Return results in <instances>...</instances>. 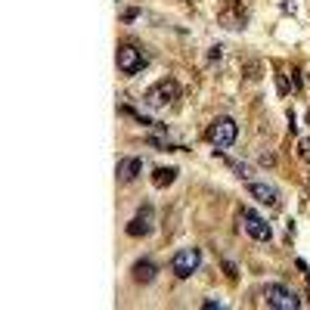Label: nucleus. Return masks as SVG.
I'll use <instances>...</instances> for the list:
<instances>
[{
  "label": "nucleus",
  "mask_w": 310,
  "mask_h": 310,
  "mask_svg": "<svg viewBox=\"0 0 310 310\" xmlns=\"http://www.w3.org/2000/svg\"><path fill=\"white\" fill-rule=\"evenodd\" d=\"M174 180H177V168H158V171H155V177H152L155 186H171Z\"/></svg>",
  "instance_id": "nucleus-11"
},
{
  "label": "nucleus",
  "mask_w": 310,
  "mask_h": 310,
  "mask_svg": "<svg viewBox=\"0 0 310 310\" xmlns=\"http://www.w3.org/2000/svg\"><path fill=\"white\" fill-rule=\"evenodd\" d=\"M239 137V124L230 118V115H220V118L211 121V128H208V140L214 143L217 149H230L232 143H236Z\"/></svg>",
  "instance_id": "nucleus-1"
},
{
  "label": "nucleus",
  "mask_w": 310,
  "mask_h": 310,
  "mask_svg": "<svg viewBox=\"0 0 310 310\" xmlns=\"http://www.w3.org/2000/svg\"><path fill=\"white\" fill-rule=\"evenodd\" d=\"M264 298H267V307H273V310H298L301 307V298L283 283H267Z\"/></svg>",
  "instance_id": "nucleus-2"
},
{
  "label": "nucleus",
  "mask_w": 310,
  "mask_h": 310,
  "mask_svg": "<svg viewBox=\"0 0 310 310\" xmlns=\"http://www.w3.org/2000/svg\"><path fill=\"white\" fill-rule=\"evenodd\" d=\"M115 62H118V72L121 75H137L143 65H146V56H143L140 47L124 44V47H118V53H115Z\"/></svg>",
  "instance_id": "nucleus-4"
},
{
  "label": "nucleus",
  "mask_w": 310,
  "mask_h": 310,
  "mask_svg": "<svg viewBox=\"0 0 310 310\" xmlns=\"http://www.w3.org/2000/svg\"><path fill=\"white\" fill-rule=\"evenodd\" d=\"M224 270H227V276H239L236 273V264H230V260H224Z\"/></svg>",
  "instance_id": "nucleus-13"
},
{
  "label": "nucleus",
  "mask_w": 310,
  "mask_h": 310,
  "mask_svg": "<svg viewBox=\"0 0 310 310\" xmlns=\"http://www.w3.org/2000/svg\"><path fill=\"white\" fill-rule=\"evenodd\" d=\"M208 56H211V59H220V56H224V47H211Z\"/></svg>",
  "instance_id": "nucleus-14"
},
{
  "label": "nucleus",
  "mask_w": 310,
  "mask_h": 310,
  "mask_svg": "<svg viewBox=\"0 0 310 310\" xmlns=\"http://www.w3.org/2000/svg\"><path fill=\"white\" fill-rule=\"evenodd\" d=\"M245 72H248V78H260V75H258V62H251V65H245Z\"/></svg>",
  "instance_id": "nucleus-12"
},
{
  "label": "nucleus",
  "mask_w": 310,
  "mask_h": 310,
  "mask_svg": "<svg viewBox=\"0 0 310 310\" xmlns=\"http://www.w3.org/2000/svg\"><path fill=\"white\" fill-rule=\"evenodd\" d=\"M155 273H158V267H155L149 258H146V260H137V264H133V279H137V283H152Z\"/></svg>",
  "instance_id": "nucleus-10"
},
{
  "label": "nucleus",
  "mask_w": 310,
  "mask_h": 310,
  "mask_svg": "<svg viewBox=\"0 0 310 310\" xmlns=\"http://www.w3.org/2000/svg\"><path fill=\"white\" fill-rule=\"evenodd\" d=\"M177 93H180L177 81L164 78V81H158L155 87H149V90H146V96H143V103H146L149 109H161V105H168L171 100H177Z\"/></svg>",
  "instance_id": "nucleus-3"
},
{
  "label": "nucleus",
  "mask_w": 310,
  "mask_h": 310,
  "mask_svg": "<svg viewBox=\"0 0 310 310\" xmlns=\"http://www.w3.org/2000/svg\"><path fill=\"white\" fill-rule=\"evenodd\" d=\"M140 174H143V158H121L118 161V180L121 183L137 180Z\"/></svg>",
  "instance_id": "nucleus-9"
},
{
  "label": "nucleus",
  "mask_w": 310,
  "mask_h": 310,
  "mask_svg": "<svg viewBox=\"0 0 310 310\" xmlns=\"http://www.w3.org/2000/svg\"><path fill=\"white\" fill-rule=\"evenodd\" d=\"M248 192H251L258 202H264V205H276V202H279L276 186H270V183H260V180H251V183H248Z\"/></svg>",
  "instance_id": "nucleus-8"
},
{
  "label": "nucleus",
  "mask_w": 310,
  "mask_h": 310,
  "mask_svg": "<svg viewBox=\"0 0 310 310\" xmlns=\"http://www.w3.org/2000/svg\"><path fill=\"white\" fill-rule=\"evenodd\" d=\"M149 232H152V208H143L140 214L128 224V236L140 239V236H149Z\"/></svg>",
  "instance_id": "nucleus-7"
},
{
  "label": "nucleus",
  "mask_w": 310,
  "mask_h": 310,
  "mask_svg": "<svg viewBox=\"0 0 310 310\" xmlns=\"http://www.w3.org/2000/svg\"><path fill=\"white\" fill-rule=\"evenodd\" d=\"M199 267H202V251L199 248H180L177 255H174V260H171V270L180 279H189Z\"/></svg>",
  "instance_id": "nucleus-5"
},
{
  "label": "nucleus",
  "mask_w": 310,
  "mask_h": 310,
  "mask_svg": "<svg viewBox=\"0 0 310 310\" xmlns=\"http://www.w3.org/2000/svg\"><path fill=\"white\" fill-rule=\"evenodd\" d=\"M239 220H242V227H245V232H248L251 239H258V242H270V239H273V230H270V224L258 214V211L245 208L239 214Z\"/></svg>",
  "instance_id": "nucleus-6"
},
{
  "label": "nucleus",
  "mask_w": 310,
  "mask_h": 310,
  "mask_svg": "<svg viewBox=\"0 0 310 310\" xmlns=\"http://www.w3.org/2000/svg\"><path fill=\"white\" fill-rule=\"evenodd\" d=\"M301 155H304V158H310V140L301 143Z\"/></svg>",
  "instance_id": "nucleus-15"
}]
</instances>
